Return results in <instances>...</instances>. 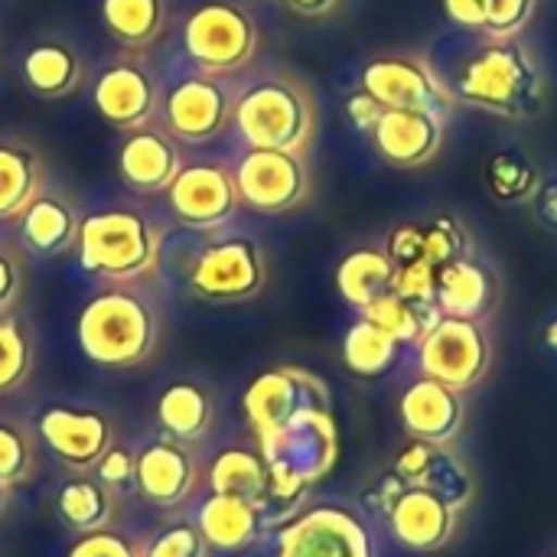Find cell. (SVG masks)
<instances>
[{
	"mask_svg": "<svg viewBox=\"0 0 557 557\" xmlns=\"http://www.w3.org/2000/svg\"><path fill=\"white\" fill-rule=\"evenodd\" d=\"M163 310L140 284H101L75 313L82 356L108 372H131L160 352Z\"/></svg>",
	"mask_w": 557,
	"mask_h": 557,
	"instance_id": "cell-1",
	"label": "cell"
},
{
	"mask_svg": "<svg viewBox=\"0 0 557 557\" xmlns=\"http://www.w3.org/2000/svg\"><path fill=\"white\" fill-rule=\"evenodd\" d=\"M457 101L506 121L539 117L548 104V78L539 55L516 39H486L454 78Z\"/></svg>",
	"mask_w": 557,
	"mask_h": 557,
	"instance_id": "cell-2",
	"label": "cell"
},
{
	"mask_svg": "<svg viewBox=\"0 0 557 557\" xmlns=\"http://www.w3.org/2000/svg\"><path fill=\"white\" fill-rule=\"evenodd\" d=\"M78 268L101 284H140L157 274L163 258L160 222L127 202H111L82 215Z\"/></svg>",
	"mask_w": 557,
	"mask_h": 557,
	"instance_id": "cell-3",
	"label": "cell"
},
{
	"mask_svg": "<svg viewBox=\"0 0 557 557\" xmlns=\"http://www.w3.org/2000/svg\"><path fill=\"white\" fill-rule=\"evenodd\" d=\"M232 127L245 147L307 157L317 137V98L304 78L290 72H264L238 91Z\"/></svg>",
	"mask_w": 557,
	"mask_h": 557,
	"instance_id": "cell-4",
	"label": "cell"
},
{
	"mask_svg": "<svg viewBox=\"0 0 557 557\" xmlns=\"http://www.w3.org/2000/svg\"><path fill=\"white\" fill-rule=\"evenodd\" d=\"M258 450L271 473L268 503H297L336 467L339 457V434L330 395L313 398L287 424L258 437Z\"/></svg>",
	"mask_w": 557,
	"mask_h": 557,
	"instance_id": "cell-5",
	"label": "cell"
},
{
	"mask_svg": "<svg viewBox=\"0 0 557 557\" xmlns=\"http://www.w3.org/2000/svg\"><path fill=\"white\" fill-rule=\"evenodd\" d=\"M180 39L196 72L235 75L255 62L261 26L242 0H202L183 16Z\"/></svg>",
	"mask_w": 557,
	"mask_h": 557,
	"instance_id": "cell-6",
	"label": "cell"
},
{
	"mask_svg": "<svg viewBox=\"0 0 557 557\" xmlns=\"http://www.w3.org/2000/svg\"><path fill=\"white\" fill-rule=\"evenodd\" d=\"M186 287L206 304H248L268 287L264 248L245 232L219 235L193 258Z\"/></svg>",
	"mask_w": 557,
	"mask_h": 557,
	"instance_id": "cell-7",
	"label": "cell"
},
{
	"mask_svg": "<svg viewBox=\"0 0 557 557\" xmlns=\"http://www.w3.org/2000/svg\"><path fill=\"white\" fill-rule=\"evenodd\" d=\"M235 85L228 75L189 72L163 91L160 124L170 137L189 147H206L219 140L235 121Z\"/></svg>",
	"mask_w": 557,
	"mask_h": 557,
	"instance_id": "cell-8",
	"label": "cell"
},
{
	"mask_svg": "<svg viewBox=\"0 0 557 557\" xmlns=\"http://www.w3.org/2000/svg\"><path fill=\"white\" fill-rule=\"evenodd\" d=\"M117 418L108 408L55 401L39 411L36 437L69 473H95L101 457L117 444Z\"/></svg>",
	"mask_w": 557,
	"mask_h": 557,
	"instance_id": "cell-9",
	"label": "cell"
},
{
	"mask_svg": "<svg viewBox=\"0 0 557 557\" xmlns=\"http://www.w3.org/2000/svg\"><path fill=\"white\" fill-rule=\"evenodd\" d=\"M91 104L104 124L124 134L157 124L163 85L153 62L134 49H124L114 59H108L91 85Z\"/></svg>",
	"mask_w": 557,
	"mask_h": 557,
	"instance_id": "cell-10",
	"label": "cell"
},
{
	"mask_svg": "<svg viewBox=\"0 0 557 557\" xmlns=\"http://www.w3.org/2000/svg\"><path fill=\"white\" fill-rule=\"evenodd\" d=\"M421 372L450 385L454 392L476 388L493 362V346L480 320L441 317L418 343Z\"/></svg>",
	"mask_w": 557,
	"mask_h": 557,
	"instance_id": "cell-11",
	"label": "cell"
},
{
	"mask_svg": "<svg viewBox=\"0 0 557 557\" xmlns=\"http://www.w3.org/2000/svg\"><path fill=\"white\" fill-rule=\"evenodd\" d=\"M362 88L382 108H405V111H431L450 117L457 91L441 72L421 55H379L362 69Z\"/></svg>",
	"mask_w": 557,
	"mask_h": 557,
	"instance_id": "cell-12",
	"label": "cell"
},
{
	"mask_svg": "<svg viewBox=\"0 0 557 557\" xmlns=\"http://www.w3.org/2000/svg\"><path fill=\"white\" fill-rule=\"evenodd\" d=\"M170 215L189 232H219L238 209L242 196L235 186V170L222 160H193L180 170L173 186L163 193Z\"/></svg>",
	"mask_w": 557,
	"mask_h": 557,
	"instance_id": "cell-13",
	"label": "cell"
},
{
	"mask_svg": "<svg viewBox=\"0 0 557 557\" xmlns=\"http://www.w3.org/2000/svg\"><path fill=\"white\" fill-rule=\"evenodd\" d=\"M235 186L245 209L258 215H284L307 202L310 166L300 153L248 147L235 163Z\"/></svg>",
	"mask_w": 557,
	"mask_h": 557,
	"instance_id": "cell-14",
	"label": "cell"
},
{
	"mask_svg": "<svg viewBox=\"0 0 557 557\" xmlns=\"http://www.w3.org/2000/svg\"><path fill=\"white\" fill-rule=\"evenodd\" d=\"M277 557H375L362 519L343 506H313L277 535Z\"/></svg>",
	"mask_w": 557,
	"mask_h": 557,
	"instance_id": "cell-15",
	"label": "cell"
},
{
	"mask_svg": "<svg viewBox=\"0 0 557 557\" xmlns=\"http://www.w3.org/2000/svg\"><path fill=\"white\" fill-rule=\"evenodd\" d=\"M202 483L199 457L189 444L173 437H157L137 447V480L134 490L153 509H180Z\"/></svg>",
	"mask_w": 557,
	"mask_h": 557,
	"instance_id": "cell-16",
	"label": "cell"
},
{
	"mask_svg": "<svg viewBox=\"0 0 557 557\" xmlns=\"http://www.w3.org/2000/svg\"><path fill=\"white\" fill-rule=\"evenodd\" d=\"M323 395H330V388L313 372L297 369V366H277L251 379L242 398V411L255 437H264L277 431L281 424H287L304 405Z\"/></svg>",
	"mask_w": 557,
	"mask_h": 557,
	"instance_id": "cell-17",
	"label": "cell"
},
{
	"mask_svg": "<svg viewBox=\"0 0 557 557\" xmlns=\"http://www.w3.org/2000/svg\"><path fill=\"white\" fill-rule=\"evenodd\" d=\"M183 166V144L170 137L160 121L124 134L117 147V176L137 196H163Z\"/></svg>",
	"mask_w": 557,
	"mask_h": 557,
	"instance_id": "cell-18",
	"label": "cell"
},
{
	"mask_svg": "<svg viewBox=\"0 0 557 557\" xmlns=\"http://www.w3.org/2000/svg\"><path fill=\"white\" fill-rule=\"evenodd\" d=\"M447 117L431 111H405V108H385L379 124L369 131L375 153L395 166V170H418L431 163L444 147Z\"/></svg>",
	"mask_w": 557,
	"mask_h": 557,
	"instance_id": "cell-19",
	"label": "cell"
},
{
	"mask_svg": "<svg viewBox=\"0 0 557 557\" xmlns=\"http://www.w3.org/2000/svg\"><path fill=\"white\" fill-rule=\"evenodd\" d=\"M392 535L411 552H441L457 532V506L424 486H408L388 509Z\"/></svg>",
	"mask_w": 557,
	"mask_h": 557,
	"instance_id": "cell-20",
	"label": "cell"
},
{
	"mask_svg": "<svg viewBox=\"0 0 557 557\" xmlns=\"http://www.w3.org/2000/svg\"><path fill=\"white\" fill-rule=\"evenodd\" d=\"M401 428L411 441L447 447L463 428V398L450 385L421 375L401 395Z\"/></svg>",
	"mask_w": 557,
	"mask_h": 557,
	"instance_id": "cell-21",
	"label": "cell"
},
{
	"mask_svg": "<svg viewBox=\"0 0 557 557\" xmlns=\"http://www.w3.org/2000/svg\"><path fill=\"white\" fill-rule=\"evenodd\" d=\"M82 209L59 189H42L20 219V245L36 258H62L78 245Z\"/></svg>",
	"mask_w": 557,
	"mask_h": 557,
	"instance_id": "cell-22",
	"label": "cell"
},
{
	"mask_svg": "<svg viewBox=\"0 0 557 557\" xmlns=\"http://www.w3.org/2000/svg\"><path fill=\"white\" fill-rule=\"evenodd\" d=\"M23 85L42 101H62L85 85V59L75 42L62 36H42L26 46L20 59Z\"/></svg>",
	"mask_w": 557,
	"mask_h": 557,
	"instance_id": "cell-23",
	"label": "cell"
},
{
	"mask_svg": "<svg viewBox=\"0 0 557 557\" xmlns=\"http://www.w3.org/2000/svg\"><path fill=\"white\" fill-rule=\"evenodd\" d=\"M52 512L72 535L114 529L121 519V493H114L95 473H69L52 496Z\"/></svg>",
	"mask_w": 557,
	"mask_h": 557,
	"instance_id": "cell-24",
	"label": "cell"
},
{
	"mask_svg": "<svg viewBox=\"0 0 557 557\" xmlns=\"http://www.w3.org/2000/svg\"><path fill=\"white\" fill-rule=\"evenodd\" d=\"M153 418L166 437L199 447L202 441H209V434L215 428V398L202 382L176 379L157 395Z\"/></svg>",
	"mask_w": 557,
	"mask_h": 557,
	"instance_id": "cell-25",
	"label": "cell"
},
{
	"mask_svg": "<svg viewBox=\"0 0 557 557\" xmlns=\"http://www.w3.org/2000/svg\"><path fill=\"white\" fill-rule=\"evenodd\" d=\"M42 189V153L23 137H0V222H20Z\"/></svg>",
	"mask_w": 557,
	"mask_h": 557,
	"instance_id": "cell-26",
	"label": "cell"
},
{
	"mask_svg": "<svg viewBox=\"0 0 557 557\" xmlns=\"http://www.w3.org/2000/svg\"><path fill=\"white\" fill-rule=\"evenodd\" d=\"M196 525L206 535V542L212 545V552L238 555V552L251 548L261 535V506H255L251 499H242V496L212 493L199 506Z\"/></svg>",
	"mask_w": 557,
	"mask_h": 557,
	"instance_id": "cell-27",
	"label": "cell"
},
{
	"mask_svg": "<svg viewBox=\"0 0 557 557\" xmlns=\"http://www.w3.org/2000/svg\"><path fill=\"white\" fill-rule=\"evenodd\" d=\"M496 277L473 258H457L437 271V307L444 317L483 320L496 304Z\"/></svg>",
	"mask_w": 557,
	"mask_h": 557,
	"instance_id": "cell-28",
	"label": "cell"
},
{
	"mask_svg": "<svg viewBox=\"0 0 557 557\" xmlns=\"http://www.w3.org/2000/svg\"><path fill=\"white\" fill-rule=\"evenodd\" d=\"M101 26L134 52H144L170 29V0H101Z\"/></svg>",
	"mask_w": 557,
	"mask_h": 557,
	"instance_id": "cell-29",
	"label": "cell"
},
{
	"mask_svg": "<svg viewBox=\"0 0 557 557\" xmlns=\"http://www.w3.org/2000/svg\"><path fill=\"white\" fill-rule=\"evenodd\" d=\"M206 483H209L212 493L242 496V499H251L255 506H261V512L268 509V499H271V473H268V463H264L261 450L225 447L209 463Z\"/></svg>",
	"mask_w": 557,
	"mask_h": 557,
	"instance_id": "cell-30",
	"label": "cell"
},
{
	"mask_svg": "<svg viewBox=\"0 0 557 557\" xmlns=\"http://www.w3.org/2000/svg\"><path fill=\"white\" fill-rule=\"evenodd\" d=\"M392 277H395V261L388 258L385 248H356L336 268V290L349 307L362 310L375 297L392 290Z\"/></svg>",
	"mask_w": 557,
	"mask_h": 557,
	"instance_id": "cell-31",
	"label": "cell"
},
{
	"mask_svg": "<svg viewBox=\"0 0 557 557\" xmlns=\"http://www.w3.org/2000/svg\"><path fill=\"white\" fill-rule=\"evenodd\" d=\"M36 333L23 313L0 317V398L23 392L36 372Z\"/></svg>",
	"mask_w": 557,
	"mask_h": 557,
	"instance_id": "cell-32",
	"label": "cell"
},
{
	"mask_svg": "<svg viewBox=\"0 0 557 557\" xmlns=\"http://www.w3.org/2000/svg\"><path fill=\"white\" fill-rule=\"evenodd\" d=\"M369 323H375L379 330H385L392 339H398L401 346L421 343V336L444 317L441 307H418L405 297H398L395 290H385L382 297H375L369 307L359 310Z\"/></svg>",
	"mask_w": 557,
	"mask_h": 557,
	"instance_id": "cell-33",
	"label": "cell"
},
{
	"mask_svg": "<svg viewBox=\"0 0 557 557\" xmlns=\"http://www.w3.org/2000/svg\"><path fill=\"white\" fill-rule=\"evenodd\" d=\"M398 349H401L398 339H392L385 330H379L375 323H369L362 317L349 326V333L343 339V362L359 379H379L395 366Z\"/></svg>",
	"mask_w": 557,
	"mask_h": 557,
	"instance_id": "cell-34",
	"label": "cell"
},
{
	"mask_svg": "<svg viewBox=\"0 0 557 557\" xmlns=\"http://www.w3.org/2000/svg\"><path fill=\"white\" fill-rule=\"evenodd\" d=\"M486 189L503 206H525L539 196L542 176L539 166L522 150H499L486 163Z\"/></svg>",
	"mask_w": 557,
	"mask_h": 557,
	"instance_id": "cell-35",
	"label": "cell"
},
{
	"mask_svg": "<svg viewBox=\"0 0 557 557\" xmlns=\"http://www.w3.org/2000/svg\"><path fill=\"white\" fill-rule=\"evenodd\" d=\"M39 473V437L20 418L0 414V483L10 490L29 486Z\"/></svg>",
	"mask_w": 557,
	"mask_h": 557,
	"instance_id": "cell-36",
	"label": "cell"
},
{
	"mask_svg": "<svg viewBox=\"0 0 557 557\" xmlns=\"http://www.w3.org/2000/svg\"><path fill=\"white\" fill-rule=\"evenodd\" d=\"M457 258H470V232L454 215H434L424 222V261L444 268Z\"/></svg>",
	"mask_w": 557,
	"mask_h": 557,
	"instance_id": "cell-37",
	"label": "cell"
},
{
	"mask_svg": "<svg viewBox=\"0 0 557 557\" xmlns=\"http://www.w3.org/2000/svg\"><path fill=\"white\" fill-rule=\"evenodd\" d=\"M144 557H212V545L196 522H170L144 542Z\"/></svg>",
	"mask_w": 557,
	"mask_h": 557,
	"instance_id": "cell-38",
	"label": "cell"
},
{
	"mask_svg": "<svg viewBox=\"0 0 557 557\" xmlns=\"http://www.w3.org/2000/svg\"><path fill=\"white\" fill-rule=\"evenodd\" d=\"M65 557H144V542L114 525V529L75 535Z\"/></svg>",
	"mask_w": 557,
	"mask_h": 557,
	"instance_id": "cell-39",
	"label": "cell"
},
{
	"mask_svg": "<svg viewBox=\"0 0 557 557\" xmlns=\"http://www.w3.org/2000/svg\"><path fill=\"white\" fill-rule=\"evenodd\" d=\"M437 271L431 261H411L398 264L392 277V290L418 307H434L437 304Z\"/></svg>",
	"mask_w": 557,
	"mask_h": 557,
	"instance_id": "cell-40",
	"label": "cell"
},
{
	"mask_svg": "<svg viewBox=\"0 0 557 557\" xmlns=\"http://www.w3.org/2000/svg\"><path fill=\"white\" fill-rule=\"evenodd\" d=\"M26 294V255L23 245L0 242V317L16 313Z\"/></svg>",
	"mask_w": 557,
	"mask_h": 557,
	"instance_id": "cell-41",
	"label": "cell"
},
{
	"mask_svg": "<svg viewBox=\"0 0 557 557\" xmlns=\"http://www.w3.org/2000/svg\"><path fill=\"white\" fill-rule=\"evenodd\" d=\"M535 16V0H490L486 36L490 39H516Z\"/></svg>",
	"mask_w": 557,
	"mask_h": 557,
	"instance_id": "cell-42",
	"label": "cell"
},
{
	"mask_svg": "<svg viewBox=\"0 0 557 557\" xmlns=\"http://www.w3.org/2000/svg\"><path fill=\"white\" fill-rule=\"evenodd\" d=\"M95 476H98L101 483H108L114 493H124L127 486H134V480H137V447H124V444L117 441V444L101 457Z\"/></svg>",
	"mask_w": 557,
	"mask_h": 557,
	"instance_id": "cell-43",
	"label": "cell"
},
{
	"mask_svg": "<svg viewBox=\"0 0 557 557\" xmlns=\"http://www.w3.org/2000/svg\"><path fill=\"white\" fill-rule=\"evenodd\" d=\"M388 258L398 264H411V261H424V222H401L388 232L385 242Z\"/></svg>",
	"mask_w": 557,
	"mask_h": 557,
	"instance_id": "cell-44",
	"label": "cell"
},
{
	"mask_svg": "<svg viewBox=\"0 0 557 557\" xmlns=\"http://www.w3.org/2000/svg\"><path fill=\"white\" fill-rule=\"evenodd\" d=\"M444 13L454 26L486 33V16H490V0H444Z\"/></svg>",
	"mask_w": 557,
	"mask_h": 557,
	"instance_id": "cell-45",
	"label": "cell"
},
{
	"mask_svg": "<svg viewBox=\"0 0 557 557\" xmlns=\"http://www.w3.org/2000/svg\"><path fill=\"white\" fill-rule=\"evenodd\" d=\"M382 111H385V108H382L366 88H359V91H352V95L346 98V117H349V124L359 127V131H372V127L379 124Z\"/></svg>",
	"mask_w": 557,
	"mask_h": 557,
	"instance_id": "cell-46",
	"label": "cell"
},
{
	"mask_svg": "<svg viewBox=\"0 0 557 557\" xmlns=\"http://www.w3.org/2000/svg\"><path fill=\"white\" fill-rule=\"evenodd\" d=\"M284 10L297 13V16H307V20H317V16H326L333 13L343 0H277Z\"/></svg>",
	"mask_w": 557,
	"mask_h": 557,
	"instance_id": "cell-47",
	"label": "cell"
},
{
	"mask_svg": "<svg viewBox=\"0 0 557 557\" xmlns=\"http://www.w3.org/2000/svg\"><path fill=\"white\" fill-rule=\"evenodd\" d=\"M532 202H535V212H539V219H542L548 228H555L557 232V183L542 186V189H539V196H535Z\"/></svg>",
	"mask_w": 557,
	"mask_h": 557,
	"instance_id": "cell-48",
	"label": "cell"
},
{
	"mask_svg": "<svg viewBox=\"0 0 557 557\" xmlns=\"http://www.w3.org/2000/svg\"><path fill=\"white\" fill-rule=\"evenodd\" d=\"M10 493H13V490L0 483V522H3V516H7V509H10Z\"/></svg>",
	"mask_w": 557,
	"mask_h": 557,
	"instance_id": "cell-49",
	"label": "cell"
},
{
	"mask_svg": "<svg viewBox=\"0 0 557 557\" xmlns=\"http://www.w3.org/2000/svg\"><path fill=\"white\" fill-rule=\"evenodd\" d=\"M545 343H548L552 349H557V320L548 326V330H545Z\"/></svg>",
	"mask_w": 557,
	"mask_h": 557,
	"instance_id": "cell-50",
	"label": "cell"
},
{
	"mask_svg": "<svg viewBox=\"0 0 557 557\" xmlns=\"http://www.w3.org/2000/svg\"><path fill=\"white\" fill-rule=\"evenodd\" d=\"M552 557H557V555H552Z\"/></svg>",
	"mask_w": 557,
	"mask_h": 557,
	"instance_id": "cell-51",
	"label": "cell"
}]
</instances>
